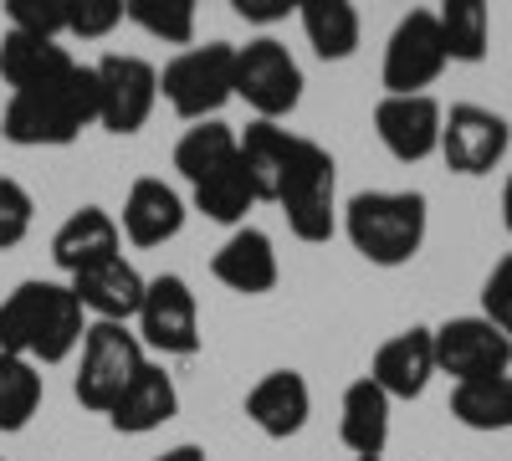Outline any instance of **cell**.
<instances>
[{"label": "cell", "mask_w": 512, "mask_h": 461, "mask_svg": "<svg viewBox=\"0 0 512 461\" xmlns=\"http://www.w3.org/2000/svg\"><path fill=\"white\" fill-rule=\"evenodd\" d=\"M82 303L72 298L67 282L31 277L0 303V354H16L41 364H62L72 349H82Z\"/></svg>", "instance_id": "obj_1"}, {"label": "cell", "mask_w": 512, "mask_h": 461, "mask_svg": "<svg viewBox=\"0 0 512 461\" xmlns=\"http://www.w3.org/2000/svg\"><path fill=\"white\" fill-rule=\"evenodd\" d=\"M88 123H98V72L72 67L52 88L11 93L6 113H0V139L21 149H57L72 144Z\"/></svg>", "instance_id": "obj_2"}, {"label": "cell", "mask_w": 512, "mask_h": 461, "mask_svg": "<svg viewBox=\"0 0 512 461\" xmlns=\"http://www.w3.org/2000/svg\"><path fill=\"white\" fill-rule=\"evenodd\" d=\"M425 195L420 190H364L344 205V231L369 267H405L425 246Z\"/></svg>", "instance_id": "obj_3"}, {"label": "cell", "mask_w": 512, "mask_h": 461, "mask_svg": "<svg viewBox=\"0 0 512 461\" xmlns=\"http://www.w3.org/2000/svg\"><path fill=\"white\" fill-rule=\"evenodd\" d=\"M282 216H287V231L297 241H328L333 226H338V164L323 144L313 139H297L292 134V149H287V170H282V185H277V200Z\"/></svg>", "instance_id": "obj_4"}, {"label": "cell", "mask_w": 512, "mask_h": 461, "mask_svg": "<svg viewBox=\"0 0 512 461\" xmlns=\"http://www.w3.org/2000/svg\"><path fill=\"white\" fill-rule=\"evenodd\" d=\"M149 364L139 333L128 323H88V333H82V359H77V400L108 415L118 405V395L139 380V369Z\"/></svg>", "instance_id": "obj_5"}, {"label": "cell", "mask_w": 512, "mask_h": 461, "mask_svg": "<svg viewBox=\"0 0 512 461\" xmlns=\"http://www.w3.org/2000/svg\"><path fill=\"white\" fill-rule=\"evenodd\" d=\"M159 93L190 123H210L231 98H236V47L231 41H210L190 47L159 72Z\"/></svg>", "instance_id": "obj_6"}, {"label": "cell", "mask_w": 512, "mask_h": 461, "mask_svg": "<svg viewBox=\"0 0 512 461\" xmlns=\"http://www.w3.org/2000/svg\"><path fill=\"white\" fill-rule=\"evenodd\" d=\"M236 98L262 123H277L303 103V67L277 36H256L236 47Z\"/></svg>", "instance_id": "obj_7"}, {"label": "cell", "mask_w": 512, "mask_h": 461, "mask_svg": "<svg viewBox=\"0 0 512 461\" xmlns=\"http://www.w3.org/2000/svg\"><path fill=\"white\" fill-rule=\"evenodd\" d=\"M144 354H164V359H190L200 349V303L180 272H159L144 287V308L134 318Z\"/></svg>", "instance_id": "obj_8"}, {"label": "cell", "mask_w": 512, "mask_h": 461, "mask_svg": "<svg viewBox=\"0 0 512 461\" xmlns=\"http://www.w3.org/2000/svg\"><path fill=\"white\" fill-rule=\"evenodd\" d=\"M446 41L436 26V11H410L400 16V26L390 31V47H384V98H415L446 72Z\"/></svg>", "instance_id": "obj_9"}, {"label": "cell", "mask_w": 512, "mask_h": 461, "mask_svg": "<svg viewBox=\"0 0 512 461\" xmlns=\"http://www.w3.org/2000/svg\"><path fill=\"white\" fill-rule=\"evenodd\" d=\"M93 72H98V123L108 134H139L159 103V72L128 52H108Z\"/></svg>", "instance_id": "obj_10"}, {"label": "cell", "mask_w": 512, "mask_h": 461, "mask_svg": "<svg viewBox=\"0 0 512 461\" xmlns=\"http://www.w3.org/2000/svg\"><path fill=\"white\" fill-rule=\"evenodd\" d=\"M436 339V374H451L456 385L466 380H492V374L512 369V339L497 333L482 313L477 318H446L431 328Z\"/></svg>", "instance_id": "obj_11"}, {"label": "cell", "mask_w": 512, "mask_h": 461, "mask_svg": "<svg viewBox=\"0 0 512 461\" xmlns=\"http://www.w3.org/2000/svg\"><path fill=\"white\" fill-rule=\"evenodd\" d=\"M507 144H512L507 118L477 103H456L441 123V154L456 175H487L492 164H502Z\"/></svg>", "instance_id": "obj_12"}, {"label": "cell", "mask_w": 512, "mask_h": 461, "mask_svg": "<svg viewBox=\"0 0 512 461\" xmlns=\"http://www.w3.org/2000/svg\"><path fill=\"white\" fill-rule=\"evenodd\" d=\"M441 123H446V108L431 93L374 103V134L400 164H420V159L441 154Z\"/></svg>", "instance_id": "obj_13"}, {"label": "cell", "mask_w": 512, "mask_h": 461, "mask_svg": "<svg viewBox=\"0 0 512 461\" xmlns=\"http://www.w3.org/2000/svg\"><path fill=\"white\" fill-rule=\"evenodd\" d=\"M67 287L82 303V313H93V323H134L139 308H144L149 277H139V267L123 262V251H118V257H108V262L82 267Z\"/></svg>", "instance_id": "obj_14"}, {"label": "cell", "mask_w": 512, "mask_h": 461, "mask_svg": "<svg viewBox=\"0 0 512 461\" xmlns=\"http://www.w3.org/2000/svg\"><path fill=\"white\" fill-rule=\"evenodd\" d=\"M431 374H436V339H431V328H405V333H395V339H384L374 349V364H369V380L390 400L425 395Z\"/></svg>", "instance_id": "obj_15"}, {"label": "cell", "mask_w": 512, "mask_h": 461, "mask_svg": "<svg viewBox=\"0 0 512 461\" xmlns=\"http://www.w3.org/2000/svg\"><path fill=\"white\" fill-rule=\"evenodd\" d=\"M308 415H313V390H308V380L297 369L262 374V380L251 385V395H246V421L262 436H272V441L297 436L308 426Z\"/></svg>", "instance_id": "obj_16"}, {"label": "cell", "mask_w": 512, "mask_h": 461, "mask_svg": "<svg viewBox=\"0 0 512 461\" xmlns=\"http://www.w3.org/2000/svg\"><path fill=\"white\" fill-rule=\"evenodd\" d=\"M210 272H216L221 287L241 292V298H262V292L277 287L282 267H277V251H272V236L256 231V226H241L221 241V251L210 257Z\"/></svg>", "instance_id": "obj_17"}, {"label": "cell", "mask_w": 512, "mask_h": 461, "mask_svg": "<svg viewBox=\"0 0 512 461\" xmlns=\"http://www.w3.org/2000/svg\"><path fill=\"white\" fill-rule=\"evenodd\" d=\"M118 231L134 241V246H164L185 231V200L175 185H164L154 175L128 185V200H123V221Z\"/></svg>", "instance_id": "obj_18"}, {"label": "cell", "mask_w": 512, "mask_h": 461, "mask_svg": "<svg viewBox=\"0 0 512 461\" xmlns=\"http://www.w3.org/2000/svg\"><path fill=\"white\" fill-rule=\"evenodd\" d=\"M175 410H180V390H175V380L164 374V364H144L139 369V380L128 385L123 395H118V405L108 410V426L118 431V436H149V431H159L164 421H175Z\"/></svg>", "instance_id": "obj_19"}, {"label": "cell", "mask_w": 512, "mask_h": 461, "mask_svg": "<svg viewBox=\"0 0 512 461\" xmlns=\"http://www.w3.org/2000/svg\"><path fill=\"white\" fill-rule=\"evenodd\" d=\"M118 241H123V231H118V221L103 211V205H82V211H72V216L57 226V236H52V262H57L67 277H77L82 267L118 257Z\"/></svg>", "instance_id": "obj_20"}, {"label": "cell", "mask_w": 512, "mask_h": 461, "mask_svg": "<svg viewBox=\"0 0 512 461\" xmlns=\"http://www.w3.org/2000/svg\"><path fill=\"white\" fill-rule=\"evenodd\" d=\"M77 62L67 57V47L47 36H26V31H6L0 36V77L11 82V93H36L62 82Z\"/></svg>", "instance_id": "obj_21"}, {"label": "cell", "mask_w": 512, "mask_h": 461, "mask_svg": "<svg viewBox=\"0 0 512 461\" xmlns=\"http://www.w3.org/2000/svg\"><path fill=\"white\" fill-rule=\"evenodd\" d=\"M338 441L354 451V461L384 456V446H390V395H384L369 374L344 390V405H338Z\"/></svg>", "instance_id": "obj_22"}, {"label": "cell", "mask_w": 512, "mask_h": 461, "mask_svg": "<svg viewBox=\"0 0 512 461\" xmlns=\"http://www.w3.org/2000/svg\"><path fill=\"white\" fill-rule=\"evenodd\" d=\"M287 149H292V134L282 123H246V134H236V154H241V170L256 190V200H277V185H282V170H287Z\"/></svg>", "instance_id": "obj_23"}, {"label": "cell", "mask_w": 512, "mask_h": 461, "mask_svg": "<svg viewBox=\"0 0 512 461\" xmlns=\"http://www.w3.org/2000/svg\"><path fill=\"white\" fill-rule=\"evenodd\" d=\"M297 21H303L308 47L323 62L354 57V47H359V11L349 6V0H303V6H297Z\"/></svg>", "instance_id": "obj_24"}, {"label": "cell", "mask_w": 512, "mask_h": 461, "mask_svg": "<svg viewBox=\"0 0 512 461\" xmlns=\"http://www.w3.org/2000/svg\"><path fill=\"white\" fill-rule=\"evenodd\" d=\"M226 164H236V129L221 118L195 123V129H185V139L175 144V170L190 180V190L210 175H221Z\"/></svg>", "instance_id": "obj_25"}, {"label": "cell", "mask_w": 512, "mask_h": 461, "mask_svg": "<svg viewBox=\"0 0 512 461\" xmlns=\"http://www.w3.org/2000/svg\"><path fill=\"white\" fill-rule=\"evenodd\" d=\"M451 415L466 431H512V374L456 385L451 390Z\"/></svg>", "instance_id": "obj_26"}, {"label": "cell", "mask_w": 512, "mask_h": 461, "mask_svg": "<svg viewBox=\"0 0 512 461\" xmlns=\"http://www.w3.org/2000/svg\"><path fill=\"white\" fill-rule=\"evenodd\" d=\"M441 41H446V57L451 62H482L487 57V41H492V11L482 0H446L436 11Z\"/></svg>", "instance_id": "obj_27"}, {"label": "cell", "mask_w": 512, "mask_h": 461, "mask_svg": "<svg viewBox=\"0 0 512 461\" xmlns=\"http://www.w3.org/2000/svg\"><path fill=\"white\" fill-rule=\"evenodd\" d=\"M251 205H256V190H251V180L241 170V154H236V164H226L221 175H210V180L195 185V211L205 221H216V226H236L241 231Z\"/></svg>", "instance_id": "obj_28"}, {"label": "cell", "mask_w": 512, "mask_h": 461, "mask_svg": "<svg viewBox=\"0 0 512 461\" xmlns=\"http://www.w3.org/2000/svg\"><path fill=\"white\" fill-rule=\"evenodd\" d=\"M41 410V369L31 359L0 354V431H26Z\"/></svg>", "instance_id": "obj_29"}, {"label": "cell", "mask_w": 512, "mask_h": 461, "mask_svg": "<svg viewBox=\"0 0 512 461\" xmlns=\"http://www.w3.org/2000/svg\"><path fill=\"white\" fill-rule=\"evenodd\" d=\"M123 16L144 26L149 36L169 41V47L195 41V0H123Z\"/></svg>", "instance_id": "obj_30"}, {"label": "cell", "mask_w": 512, "mask_h": 461, "mask_svg": "<svg viewBox=\"0 0 512 461\" xmlns=\"http://www.w3.org/2000/svg\"><path fill=\"white\" fill-rule=\"evenodd\" d=\"M6 21L11 31H26V36H67V0H6Z\"/></svg>", "instance_id": "obj_31"}, {"label": "cell", "mask_w": 512, "mask_h": 461, "mask_svg": "<svg viewBox=\"0 0 512 461\" xmlns=\"http://www.w3.org/2000/svg\"><path fill=\"white\" fill-rule=\"evenodd\" d=\"M31 216H36V205H31L26 185L0 175V251H11V246H21V241H26Z\"/></svg>", "instance_id": "obj_32"}, {"label": "cell", "mask_w": 512, "mask_h": 461, "mask_svg": "<svg viewBox=\"0 0 512 461\" xmlns=\"http://www.w3.org/2000/svg\"><path fill=\"white\" fill-rule=\"evenodd\" d=\"M118 21H123V0H67L72 36H108Z\"/></svg>", "instance_id": "obj_33"}, {"label": "cell", "mask_w": 512, "mask_h": 461, "mask_svg": "<svg viewBox=\"0 0 512 461\" xmlns=\"http://www.w3.org/2000/svg\"><path fill=\"white\" fill-rule=\"evenodd\" d=\"M482 318L512 339V257H502L482 287Z\"/></svg>", "instance_id": "obj_34"}, {"label": "cell", "mask_w": 512, "mask_h": 461, "mask_svg": "<svg viewBox=\"0 0 512 461\" xmlns=\"http://www.w3.org/2000/svg\"><path fill=\"white\" fill-rule=\"evenodd\" d=\"M297 6H287V0H236V16L241 21H262V26H272V21H287Z\"/></svg>", "instance_id": "obj_35"}, {"label": "cell", "mask_w": 512, "mask_h": 461, "mask_svg": "<svg viewBox=\"0 0 512 461\" xmlns=\"http://www.w3.org/2000/svg\"><path fill=\"white\" fill-rule=\"evenodd\" d=\"M154 461H205V451L185 441V446H169V451H164V456H154Z\"/></svg>", "instance_id": "obj_36"}, {"label": "cell", "mask_w": 512, "mask_h": 461, "mask_svg": "<svg viewBox=\"0 0 512 461\" xmlns=\"http://www.w3.org/2000/svg\"><path fill=\"white\" fill-rule=\"evenodd\" d=\"M502 226L512 231V175H507V185H502Z\"/></svg>", "instance_id": "obj_37"}, {"label": "cell", "mask_w": 512, "mask_h": 461, "mask_svg": "<svg viewBox=\"0 0 512 461\" xmlns=\"http://www.w3.org/2000/svg\"><path fill=\"white\" fill-rule=\"evenodd\" d=\"M359 461H384V456H359Z\"/></svg>", "instance_id": "obj_38"}, {"label": "cell", "mask_w": 512, "mask_h": 461, "mask_svg": "<svg viewBox=\"0 0 512 461\" xmlns=\"http://www.w3.org/2000/svg\"><path fill=\"white\" fill-rule=\"evenodd\" d=\"M0 461H6V456H0Z\"/></svg>", "instance_id": "obj_39"}]
</instances>
